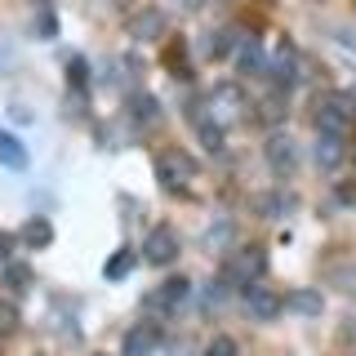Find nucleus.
I'll return each mask as SVG.
<instances>
[{"instance_id":"bb28decb","label":"nucleus","mask_w":356,"mask_h":356,"mask_svg":"<svg viewBox=\"0 0 356 356\" xmlns=\"http://www.w3.org/2000/svg\"><path fill=\"white\" fill-rule=\"evenodd\" d=\"M187 5H205V0H187Z\"/></svg>"},{"instance_id":"20e7f679","label":"nucleus","mask_w":356,"mask_h":356,"mask_svg":"<svg viewBox=\"0 0 356 356\" xmlns=\"http://www.w3.org/2000/svg\"><path fill=\"white\" fill-rule=\"evenodd\" d=\"M187 294H192V281L174 276V281H165V285L147 298V312H152V316H170V312H178V307L187 303Z\"/></svg>"},{"instance_id":"6e6552de","label":"nucleus","mask_w":356,"mask_h":356,"mask_svg":"<svg viewBox=\"0 0 356 356\" xmlns=\"http://www.w3.org/2000/svg\"><path fill=\"white\" fill-rule=\"evenodd\" d=\"M0 165H5V170H27V147H22L9 129H0Z\"/></svg>"},{"instance_id":"393cba45","label":"nucleus","mask_w":356,"mask_h":356,"mask_svg":"<svg viewBox=\"0 0 356 356\" xmlns=\"http://www.w3.org/2000/svg\"><path fill=\"white\" fill-rule=\"evenodd\" d=\"M9 250H14V236H9V232H0V267L9 263Z\"/></svg>"},{"instance_id":"b1692460","label":"nucleus","mask_w":356,"mask_h":356,"mask_svg":"<svg viewBox=\"0 0 356 356\" xmlns=\"http://www.w3.org/2000/svg\"><path fill=\"white\" fill-rule=\"evenodd\" d=\"M134 107H138V116H143V120H156V98H138Z\"/></svg>"},{"instance_id":"2eb2a0df","label":"nucleus","mask_w":356,"mask_h":356,"mask_svg":"<svg viewBox=\"0 0 356 356\" xmlns=\"http://www.w3.org/2000/svg\"><path fill=\"white\" fill-rule=\"evenodd\" d=\"M161 27H165V18L156 14V9H147V14H138V18L129 22V31H134V36H138V40H152V36H156V31H161Z\"/></svg>"},{"instance_id":"5701e85b","label":"nucleus","mask_w":356,"mask_h":356,"mask_svg":"<svg viewBox=\"0 0 356 356\" xmlns=\"http://www.w3.org/2000/svg\"><path fill=\"white\" fill-rule=\"evenodd\" d=\"M14 325H18V312L9 307V303H0V334H9Z\"/></svg>"},{"instance_id":"ddd939ff","label":"nucleus","mask_w":356,"mask_h":356,"mask_svg":"<svg viewBox=\"0 0 356 356\" xmlns=\"http://www.w3.org/2000/svg\"><path fill=\"white\" fill-rule=\"evenodd\" d=\"M5 289H14V294H27L31 289V267L27 263H5Z\"/></svg>"},{"instance_id":"f03ea898","label":"nucleus","mask_w":356,"mask_h":356,"mask_svg":"<svg viewBox=\"0 0 356 356\" xmlns=\"http://www.w3.org/2000/svg\"><path fill=\"white\" fill-rule=\"evenodd\" d=\"M156 174H161L165 187H187L196 178V161L187 152H161L156 156Z\"/></svg>"},{"instance_id":"aec40b11","label":"nucleus","mask_w":356,"mask_h":356,"mask_svg":"<svg viewBox=\"0 0 356 356\" xmlns=\"http://www.w3.org/2000/svg\"><path fill=\"white\" fill-rule=\"evenodd\" d=\"M232 49H236V31H218V40H209V54H214V58H227Z\"/></svg>"},{"instance_id":"412c9836","label":"nucleus","mask_w":356,"mask_h":356,"mask_svg":"<svg viewBox=\"0 0 356 356\" xmlns=\"http://www.w3.org/2000/svg\"><path fill=\"white\" fill-rule=\"evenodd\" d=\"M205 356H241V348H236V339H227V334H218L214 343L205 348Z\"/></svg>"},{"instance_id":"f257e3e1","label":"nucleus","mask_w":356,"mask_h":356,"mask_svg":"<svg viewBox=\"0 0 356 356\" xmlns=\"http://www.w3.org/2000/svg\"><path fill=\"white\" fill-rule=\"evenodd\" d=\"M263 272H267V254L259 250V245H245V250H236L227 259V267H222V276H227L232 285H254Z\"/></svg>"},{"instance_id":"a878e982","label":"nucleus","mask_w":356,"mask_h":356,"mask_svg":"<svg viewBox=\"0 0 356 356\" xmlns=\"http://www.w3.org/2000/svg\"><path fill=\"white\" fill-rule=\"evenodd\" d=\"M67 72H72L76 85H85V63H81V58H72V67H67Z\"/></svg>"},{"instance_id":"4be33fe9","label":"nucleus","mask_w":356,"mask_h":356,"mask_svg":"<svg viewBox=\"0 0 356 356\" xmlns=\"http://www.w3.org/2000/svg\"><path fill=\"white\" fill-rule=\"evenodd\" d=\"M334 281H343L339 289H343V294H356V267H334Z\"/></svg>"},{"instance_id":"423d86ee","label":"nucleus","mask_w":356,"mask_h":356,"mask_svg":"<svg viewBox=\"0 0 356 356\" xmlns=\"http://www.w3.org/2000/svg\"><path fill=\"white\" fill-rule=\"evenodd\" d=\"M267 161H272L276 174H289L298 165V152H294V138H285V134H272L267 138Z\"/></svg>"},{"instance_id":"9b49d317","label":"nucleus","mask_w":356,"mask_h":356,"mask_svg":"<svg viewBox=\"0 0 356 356\" xmlns=\"http://www.w3.org/2000/svg\"><path fill=\"white\" fill-rule=\"evenodd\" d=\"M316 161L325 165V170H334V165L343 161V134H321V143H316Z\"/></svg>"},{"instance_id":"6ab92c4d","label":"nucleus","mask_w":356,"mask_h":356,"mask_svg":"<svg viewBox=\"0 0 356 356\" xmlns=\"http://www.w3.org/2000/svg\"><path fill=\"white\" fill-rule=\"evenodd\" d=\"M200 143H205L209 152H218V147H222V125H214V120L200 116Z\"/></svg>"},{"instance_id":"39448f33","label":"nucleus","mask_w":356,"mask_h":356,"mask_svg":"<svg viewBox=\"0 0 356 356\" xmlns=\"http://www.w3.org/2000/svg\"><path fill=\"white\" fill-rule=\"evenodd\" d=\"M143 259H147L152 267L174 263V259H178V236H174V227H152L147 241H143Z\"/></svg>"},{"instance_id":"4468645a","label":"nucleus","mask_w":356,"mask_h":356,"mask_svg":"<svg viewBox=\"0 0 356 356\" xmlns=\"http://www.w3.org/2000/svg\"><path fill=\"white\" fill-rule=\"evenodd\" d=\"M285 307H294L298 316H321V294L316 289H298V294H289Z\"/></svg>"},{"instance_id":"1a4fd4ad","label":"nucleus","mask_w":356,"mask_h":356,"mask_svg":"<svg viewBox=\"0 0 356 356\" xmlns=\"http://www.w3.org/2000/svg\"><path fill=\"white\" fill-rule=\"evenodd\" d=\"M152 348H156V330L152 325H134L125 334V356H152Z\"/></svg>"},{"instance_id":"a211bd4d","label":"nucleus","mask_w":356,"mask_h":356,"mask_svg":"<svg viewBox=\"0 0 356 356\" xmlns=\"http://www.w3.org/2000/svg\"><path fill=\"white\" fill-rule=\"evenodd\" d=\"M129 267H134V254H129V250H120L116 259H107L103 276H107V281H120V276H129Z\"/></svg>"},{"instance_id":"0eeeda50","label":"nucleus","mask_w":356,"mask_h":356,"mask_svg":"<svg viewBox=\"0 0 356 356\" xmlns=\"http://www.w3.org/2000/svg\"><path fill=\"white\" fill-rule=\"evenodd\" d=\"M245 303H250V312H254L259 321H276V316L285 312V303H281V298L272 294V289H263V285H250V294H245Z\"/></svg>"},{"instance_id":"f3484780","label":"nucleus","mask_w":356,"mask_h":356,"mask_svg":"<svg viewBox=\"0 0 356 356\" xmlns=\"http://www.w3.org/2000/svg\"><path fill=\"white\" fill-rule=\"evenodd\" d=\"M236 103H241V94L236 89H214V107H218V120H227V116H236Z\"/></svg>"},{"instance_id":"9d476101","label":"nucleus","mask_w":356,"mask_h":356,"mask_svg":"<svg viewBox=\"0 0 356 356\" xmlns=\"http://www.w3.org/2000/svg\"><path fill=\"white\" fill-rule=\"evenodd\" d=\"M18 241H22V245H31V250H44V245L54 241V227H49L44 218H31V222H22Z\"/></svg>"},{"instance_id":"dca6fc26","label":"nucleus","mask_w":356,"mask_h":356,"mask_svg":"<svg viewBox=\"0 0 356 356\" xmlns=\"http://www.w3.org/2000/svg\"><path fill=\"white\" fill-rule=\"evenodd\" d=\"M241 72H245V76H259V72H267L263 49H259L254 40H245V44H241Z\"/></svg>"},{"instance_id":"f8f14e48","label":"nucleus","mask_w":356,"mask_h":356,"mask_svg":"<svg viewBox=\"0 0 356 356\" xmlns=\"http://www.w3.org/2000/svg\"><path fill=\"white\" fill-rule=\"evenodd\" d=\"M272 76L281 85H294L298 81V58H294V49H289V44H281V54H276V63H272Z\"/></svg>"},{"instance_id":"7ed1b4c3","label":"nucleus","mask_w":356,"mask_h":356,"mask_svg":"<svg viewBox=\"0 0 356 356\" xmlns=\"http://www.w3.org/2000/svg\"><path fill=\"white\" fill-rule=\"evenodd\" d=\"M316 125H321V134H348L352 103H348V98H339V94L321 98V103H316Z\"/></svg>"}]
</instances>
